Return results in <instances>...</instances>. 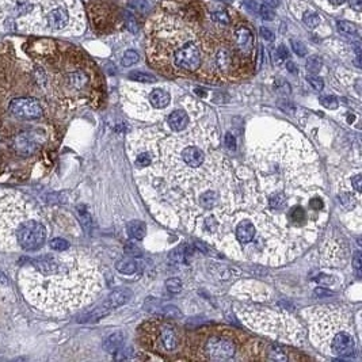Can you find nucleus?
<instances>
[{"label":"nucleus","instance_id":"f257e3e1","mask_svg":"<svg viewBox=\"0 0 362 362\" xmlns=\"http://www.w3.org/2000/svg\"><path fill=\"white\" fill-rule=\"evenodd\" d=\"M18 280L27 301L50 315H64L86 307L103 288L98 262L78 248L30 259L20 269Z\"/></svg>","mask_w":362,"mask_h":362},{"label":"nucleus","instance_id":"f03ea898","mask_svg":"<svg viewBox=\"0 0 362 362\" xmlns=\"http://www.w3.org/2000/svg\"><path fill=\"white\" fill-rule=\"evenodd\" d=\"M48 237L40 208L18 191H0V248L37 251Z\"/></svg>","mask_w":362,"mask_h":362},{"label":"nucleus","instance_id":"7ed1b4c3","mask_svg":"<svg viewBox=\"0 0 362 362\" xmlns=\"http://www.w3.org/2000/svg\"><path fill=\"white\" fill-rule=\"evenodd\" d=\"M190 358L205 361L261 360L262 343L242 331L228 327H205L186 336Z\"/></svg>","mask_w":362,"mask_h":362},{"label":"nucleus","instance_id":"20e7f679","mask_svg":"<svg viewBox=\"0 0 362 362\" xmlns=\"http://www.w3.org/2000/svg\"><path fill=\"white\" fill-rule=\"evenodd\" d=\"M312 343L331 357H351L357 339L350 315L336 305H322L305 312Z\"/></svg>","mask_w":362,"mask_h":362},{"label":"nucleus","instance_id":"39448f33","mask_svg":"<svg viewBox=\"0 0 362 362\" xmlns=\"http://www.w3.org/2000/svg\"><path fill=\"white\" fill-rule=\"evenodd\" d=\"M236 311L246 326L259 334L295 346H301L304 343V327L286 312L273 311L270 308L261 310V307H242L236 308Z\"/></svg>","mask_w":362,"mask_h":362},{"label":"nucleus","instance_id":"423d86ee","mask_svg":"<svg viewBox=\"0 0 362 362\" xmlns=\"http://www.w3.org/2000/svg\"><path fill=\"white\" fill-rule=\"evenodd\" d=\"M138 339L141 346L153 353L168 354L178 351L184 345L183 332L167 322V317L144 323L138 329Z\"/></svg>","mask_w":362,"mask_h":362},{"label":"nucleus","instance_id":"0eeeda50","mask_svg":"<svg viewBox=\"0 0 362 362\" xmlns=\"http://www.w3.org/2000/svg\"><path fill=\"white\" fill-rule=\"evenodd\" d=\"M8 109L13 115L23 119L40 118L44 114V109L40 105V102L33 98L13 99Z\"/></svg>","mask_w":362,"mask_h":362},{"label":"nucleus","instance_id":"6e6552de","mask_svg":"<svg viewBox=\"0 0 362 362\" xmlns=\"http://www.w3.org/2000/svg\"><path fill=\"white\" fill-rule=\"evenodd\" d=\"M13 147L15 151L23 156H30L40 147V140L35 132H22L16 134L13 140Z\"/></svg>","mask_w":362,"mask_h":362},{"label":"nucleus","instance_id":"1a4fd4ad","mask_svg":"<svg viewBox=\"0 0 362 362\" xmlns=\"http://www.w3.org/2000/svg\"><path fill=\"white\" fill-rule=\"evenodd\" d=\"M147 102L153 110H162L165 109L171 102V95L162 88H155L147 94Z\"/></svg>","mask_w":362,"mask_h":362},{"label":"nucleus","instance_id":"9d476101","mask_svg":"<svg viewBox=\"0 0 362 362\" xmlns=\"http://www.w3.org/2000/svg\"><path fill=\"white\" fill-rule=\"evenodd\" d=\"M189 114L184 110H174L167 117V125L172 132H182L189 126Z\"/></svg>","mask_w":362,"mask_h":362},{"label":"nucleus","instance_id":"9b49d317","mask_svg":"<svg viewBox=\"0 0 362 362\" xmlns=\"http://www.w3.org/2000/svg\"><path fill=\"white\" fill-rule=\"evenodd\" d=\"M132 297V292L129 289H117L113 292L110 296L106 298L103 304L110 311L118 308L121 305H125Z\"/></svg>","mask_w":362,"mask_h":362},{"label":"nucleus","instance_id":"f8f14e48","mask_svg":"<svg viewBox=\"0 0 362 362\" xmlns=\"http://www.w3.org/2000/svg\"><path fill=\"white\" fill-rule=\"evenodd\" d=\"M124 339H125V335H124L122 332H114V334L109 335L105 339V342H103V349H105L107 353H115L117 350L122 347Z\"/></svg>","mask_w":362,"mask_h":362},{"label":"nucleus","instance_id":"ddd939ff","mask_svg":"<svg viewBox=\"0 0 362 362\" xmlns=\"http://www.w3.org/2000/svg\"><path fill=\"white\" fill-rule=\"evenodd\" d=\"M128 233L129 236L134 239V240H143L145 237V232H147V227L143 221H138V220H134V221H131L128 227Z\"/></svg>","mask_w":362,"mask_h":362},{"label":"nucleus","instance_id":"4468645a","mask_svg":"<svg viewBox=\"0 0 362 362\" xmlns=\"http://www.w3.org/2000/svg\"><path fill=\"white\" fill-rule=\"evenodd\" d=\"M115 269L121 273V274H125V276H132L137 271V262L132 259V258H124V259H119L118 262L115 263Z\"/></svg>","mask_w":362,"mask_h":362},{"label":"nucleus","instance_id":"2eb2a0df","mask_svg":"<svg viewBox=\"0 0 362 362\" xmlns=\"http://www.w3.org/2000/svg\"><path fill=\"white\" fill-rule=\"evenodd\" d=\"M339 198H341V202H342L343 206L346 209H349V211H353L357 205L360 204V194L356 196L353 191H342Z\"/></svg>","mask_w":362,"mask_h":362},{"label":"nucleus","instance_id":"dca6fc26","mask_svg":"<svg viewBox=\"0 0 362 362\" xmlns=\"http://www.w3.org/2000/svg\"><path fill=\"white\" fill-rule=\"evenodd\" d=\"M264 354H266L264 358H269V360H276V361H286L288 360V356L283 351L282 347H280L277 345L267 346V349L264 350Z\"/></svg>","mask_w":362,"mask_h":362},{"label":"nucleus","instance_id":"f3484780","mask_svg":"<svg viewBox=\"0 0 362 362\" xmlns=\"http://www.w3.org/2000/svg\"><path fill=\"white\" fill-rule=\"evenodd\" d=\"M338 30L341 32L345 35H349V37H353L357 34V26L353 23V22H347V20H339L338 22Z\"/></svg>","mask_w":362,"mask_h":362},{"label":"nucleus","instance_id":"a211bd4d","mask_svg":"<svg viewBox=\"0 0 362 362\" xmlns=\"http://www.w3.org/2000/svg\"><path fill=\"white\" fill-rule=\"evenodd\" d=\"M212 19L216 23H220V25H230V14L227 13L225 10H217L214 13H212Z\"/></svg>","mask_w":362,"mask_h":362},{"label":"nucleus","instance_id":"6ab92c4d","mask_svg":"<svg viewBox=\"0 0 362 362\" xmlns=\"http://www.w3.org/2000/svg\"><path fill=\"white\" fill-rule=\"evenodd\" d=\"M124 22H125L126 29H128L131 33H137L138 22H137V19L134 18V15H132L129 11H126V13L124 14Z\"/></svg>","mask_w":362,"mask_h":362},{"label":"nucleus","instance_id":"aec40b11","mask_svg":"<svg viewBox=\"0 0 362 362\" xmlns=\"http://www.w3.org/2000/svg\"><path fill=\"white\" fill-rule=\"evenodd\" d=\"M303 20H304V23H305L308 27H311V29L319 26V23L322 22L320 16H319L316 13H313V11H308V13L304 14Z\"/></svg>","mask_w":362,"mask_h":362},{"label":"nucleus","instance_id":"412c9836","mask_svg":"<svg viewBox=\"0 0 362 362\" xmlns=\"http://www.w3.org/2000/svg\"><path fill=\"white\" fill-rule=\"evenodd\" d=\"M129 79L136 80V82H141V83H153L156 82V78L152 76L149 73L144 72H131L129 73Z\"/></svg>","mask_w":362,"mask_h":362},{"label":"nucleus","instance_id":"4be33fe9","mask_svg":"<svg viewBox=\"0 0 362 362\" xmlns=\"http://www.w3.org/2000/svg\"><path fill=\"white\" fill-rule=\"evenodd\" d=\"M138 61V54L134 50H128L121 60V64L124 66H131Z\"/></svg>","mask_w":362,"mask_h":362},{"label":"nucleus","instance_id":"5701e85b","mask_svg":"<svg viewBox=\"0 0 362 362\" xmlns=\"http://www.w3.org/2000/svg\"><path fill=\"white\" fill-rule=\"evenodd\" d=\"M165 288L170 293H179L182 290V281L178 278H171L165 281Z\"/></svg>","mask_w":362,"mask_h":362},{"label":"nucleus","instance_id":"b1692460","mask_svg":"<svg viewBox=\"0 0 362 362\" xmlns=\"http://www.w3.org/2000/svg\"><path fill=\"white\" fill-rule=\"evenodd\" d=\"M49 244H50V248L54 251H64L66 248H69V243L64 239H60V237H56V239L50 240Z\"/></svg>","mask_w":362,"mask_h":362},{"label":"nucleus","instance_id":"393cba45","mask_svg":"<svg viewBox=\"0 0 362 362\" xmlns=\"http://www.w3.org/2000/svg\"><path fill=\"white\" fill-rule=\"evenodd\" d=\"M320 68H322V60L319 59V57H311V59H308V61H307V69L310 72H319Z\"/></svg>","mask_w":362,"mask_h":362},{"label":"nucleus","instance_id":"a878e982","mask_svg":"<svg viewBox=\"0 0 362 362\" xmlns=\"http://www.w3.org/2000/svg\"><path fill=\"white\" fill-rule=\"evenodd\" d=\"M320 103H322L324 107L327 109H336L338 107V100L334 97H329V95H324V97H320Z\"/></svg>","mask_w":362,"mask_h":362},{"label":"nucleus","instance_id":"bb28decb","mask_svg":"<svg viewBox=\"0 0 362 362\" xmlns=\"http://www.w3.org/2000/svg\"><path fill=\"white\" fill-rule=\"evenodd\" d=\"M78 213H79V217L80 221H82V224L84 225V228H90L91 227V217H90V214L87 213V211H84V208L83 206H80L78 208Z\"/></svg>","mask_w":362,"mask_h":362},{"label":"nucleus","instance_id":"cd10ccee","mask_svg":"<svg viewBox=\"0 0 362 362\" xmlns=\"http://www.w3.org/2000/svg\"><path fill=\"white\" fill-rule=\"evenodd\" d=\"M129 6L134 8V10H137V11H147L148 8H149V4H148V1L147 0H131L129 1Z\"/></svg>","mask_w":362,"mask_h":362},{"label":"nucleus","instance_id":"c85d7f7f","mask_svg":"<svg viewBox=\"0 0 362 362\" xmlns=\"http://www.w3.org/2000/svg\"><path fill=\"white\" fill-rule=\"evenodd\" d=\"M307 80H308V83L312 86V88H313V90H316V91H322L323 87H324V83H323V80L320 79L319 76L312 75V76H308Z\"/></svg>","mask_w":362,"mask_h":362},{"label":"nucleus","instance_id":"c756f323","mask_svg":"<svg viewBox=\"0 0 362 362\" xmlns=\"http://www.w3.org/2000/svg\"><path fill=\"white\" fill-rule=\"evenodd\" d=\"M259 15L262 16V19L264 20H273L274 19V13L271 11V8L269 6H261L258 10Z\"/></svg>","mask_w":362,"mask_h":362},{"label":"nucleus","instance_id":"7c9ffc66","mask_svg":"<svg viewBox=\"0 0 362 362\" xmlns=\"http://www.w3.org/2000/svg\"><path fill=\"white\" fill-rule=\"evenodd\" d=\"M292 48H293L295 53L298 54L300 57H304V56L307 54V48H305L303 42H300V41L292 40Z\"/></svg>","mask_w":362,"mask_h":362},{"label":"nucleus","instance_id":"2f4dec72","mask_svg":"<svg viewBox=\"0 0 362 362\" xmlns=\"http://www.w3.org/2000/svg\"><path fill=\"white\" fill-rule=\"evenodd\" d=\"M351 186L356 189L357 193H361L362 177H361V172H360V170H357L356 175H354V177H351Z\"/></svg>","mask_w":362,"mask_h":362},{"label":"nucleus","instance_id":"473e14b6","mask_svg":"<svg viewBox=\"0 0 362 362\" xmlns=\"http://www.w3.org/2000/svg\"><path fill=\"white\" fill-rule=\"evenodd\" d=\"M225 145H227V148L230 149V151L236 149V138H235L233 134H230V133L225 134Z\"/></svg>","mask_w":362,"mask_h":362},{"label":"nucleus","instance_id":"72a5a7b5","mask_svg":"<svg viewBox=\"0 0 362 362\" xmlns=\"http://www.w3.org/2000/svg\"><path fill=\"white\" fill-rule=\"evenodd\" d=\"M353 264H354V269H356L357 274L361 276V266H362V259H361V252L357 251L354 254V258H353Z\"/></svg>","mask_w":362,"mask_h":362},{"label":"nucleus","instance_id":"f704fd0d","mask_svg":"<svg viewBox=\"0 0 362 362\" xmlns=\"http://www.w3.org/2000/svg\"><path fill=\"white\" fill-rule=\"evenodd\" d=\"M288 57H289V52H288L286 46L281 45L277 49V59H278V61H283V60H286Z\"/></svg>","mask_w":362,"mask_h":362},{"label":"nucleus","instance_id":"c9c22d12","mask_svg":"<svg viewBox=\"0 0 362 362\" xmlns=\"http://www.w3.org/2000/svg\"><path fill=\"white\" fill-rule=\"evenodd\" d=\"M243 4L251 13H258V10H259V6H258V3L255 0H244Z\"/></svg>","mask_w":362,"mask_h":362},{"label":"nucleus","instance_id":"e433bc0d","mask_svg":"<svg viewBox=\"0 0 362 362\" xmlns=\"http://www.w3.org/2000/svg\"><path fill=\"white\" fill-rule=\"evenodd\" d=\"M261 35L267 41L274 40V33L271 32L270 29H267V27H261Z\"/></svg>","mask_w":362,"mask_h":362},{"label":"nucleus","instance_id":"4c0bfd02","mask_svg":"<svg viewBox=\"0 0 362 362\" xmlns=\"http://www.w3.org/2000/svg\"><path fill=\"white\" fill-rule=\"evenodd\" d=\"M349 3H350V7H351L354 11H357V13H360V11H361L362 0H349Z\"/></svg>","mask_w":362,"mask_h":362},{"label":"nucleus","instance_id":"58836bf2","mask_svg":"<svg viewBox=\"0 0 362 362\" xmlns=\"http://www.w3.org/2000/svg\"><path fill=\"white\" fill-rule=\"evenodd\" d=\"M126 251H128V254H129V255H137V257H138V255L141 254V252H140V250H138L137 247H136V246H134L133 243L128 244V247H126Z\"/></svg>","mask_w":362,"mask_h":362},{"label":"nucleus","instance_id":"ea45409f","mask_svg":"<svg viewBox=\"0 0 362 362\" xmlns=\"http://www.w3.org/2000/svg\"><path fill=\"white\" fill-rule=\"evenodd\" d=\"M7 283H8V281H7V277L0 271V286H7Z\"/></svg>","mask_w":362,"mask_h":362},{"label":"nucleus","instance_id":"a19ab883","mask_svg":"<svg viewBox=\"0 0 362 362\" xmlns=\"http://www.w3.org/2000/svg\"><path fill=\"white\" fill-rule=\"evenodd\" d=\"M266 1V6L269 7H277L280 4V0H264Z\"/></svg>","mask_w":362,"mask_h":362},{"label":"nucleus","instance_id":"79ce46f5","mask_svg":"<svg viewBox=\"0 0 362 362\" xmlns=\"http://www.w3.org/2000/svg\"><path fill=\"white\" fill-rule=\"evenodd\" d=\"M331 4H334V6H341L345 3V0H329Z\"/></svg>","mask_w":362,"mask_h":362},{"label":"nucleus","instance_id":"37998d69","mask_svg":"<svg viewBox=\"0 0 362 362\" xmlns=\"http://www.w3.org/2000/svg\"><path fill=\"white\" fill-rule=\"evenodd\" d=\"M288 66V69H289L290 72H293V73L296 72V66H295V64H293V63H288V66Z\"/></svg>","mask_w":362,"mask_h":362},{"label":"nucleus","instance_id":"c03bdc74","mask_svg":"<svg viewBox=\"0 0 362 362\" xmlns=\"http://www.w3.org/2000/svg\"><path fill=\"white\" fill-rule=\"evenodd\" d=\"M224 1H230V0H224Z\"/></svg>","mask_w":362,"mask_h":362}]
</instances>
